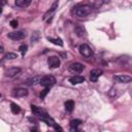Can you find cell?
I'll use <instances>...</instances> for the list:
<instances>
[{
  "label": "cell",
  "instance_id": "cell-1",
  "mask_svg": "<svg viewBox=\"0 0 132 132\" xmlns=\"http://www.w3.org/2000/svg\"><path fill=\"white\" fill-rule=\"evenodd\" d=\"M92 11V7L89 5H77L72 9V13H74L76 16L84 18L90 14Z\"/></svg>",
  "mask_w": 132,
  "mask_h": 132
},
{
  "label": "cell",
  "instance_id": "cell-2",
  "mask_svg": "<svg viewBox=\"0 0 132 132\" xmlns=\"http://www.w3.org/2000/svg\"><path fill=\"white\" fill-rule=\"evenodd\" d=\"M39 84L43 87H51L56 84V78L53 75H44V76L40 77Z\"/></svg>",
  "mask_w": 132,
  "mask_h": 132
},
{
  "label": "cell",
  "instance_id": "cell-3",
  "mask_svg": "<svg viewBox=\"0 0 132 132\" xmlns=\"http://www.w3.org/2000/svg\"><path fill=\"white\" fill-rule=\"evenodd\" d=\"M78 51H79V54H80L81 56L87 57V58H88V57H91V56L93 55V50H92L88 44H85V43H82V44L79 45Z\"/></svg>",
  "mask_w": 132,
  "mask_h": 132
},
{
  "label": "cell",
  "instance_id": "cell-4",
  "mask_svg": "<svg viewBox=\"0 0 132 132\" xmlns=\"http://www.w3.org/2000/svg\"><path fill=\"white\" fill-rule=\"evenodd\" d=\"M85 69V66L81 64V63H78V62H75V63H71L68 67V70L70 72H75V73H79L81 72L82 70Z\"/></svg>",
  "mask_w": 132,
  "mask_h": 132
},
{
  "label": "cell",
  "instance_id": "cell-5",
  "mask_svg": "<svg viewBox=\"0 0 132 132\" xmlns=\"http://www.w3.org/2000/svg\"><path fill=\"white\" fill-rule=\"evenodd\" d=\"M7 36L12 40H21L26 37V33L23 31H13V32L8 33Z\"/></svg>",
  "mask_w": 132,
  "mask_h": 132
},
{
  "label": "cell",
  "instance_id": "cell-6",
  "mask_svg": "<svg viewBox=\"0 0 132 132\" xmlns=\"http://www.w3.org/2000/svg\"><path fill=\"white\" fill-rule=\"evenodd\" d=\"M113 79L118 82H121V84H128L130 81H132V77L129 76V75H125V74H121V75H114L113 76Z\"/></svg>",
  "mask_w": 132,
  "mask_h": 132
},
{
  "label": "cell",
  "instance_id": "cell-7",
  "mask_svg": "<svg viewBox=\"0 0 132 132\" xmlns=\"http://www.w3.org/2000/svg\"><path fill=\"white\" fill-rule=\"evenodd\" d=\"M47 64L51 68H58L60 66V59L57 56H52L47 59Z\"/></svg>",
  "mask_w": 132,
  "mask_h": 132
},
{
  "label": "cell",
  "instance_id": "cell-8",
  "mask_svg": "<svg viewBox=\"0 0 132 132\" xmlns=\"http://www.w3.org/2000/svg\"><path fill=\"white\" fill-rule=\"evenodd\" d=\"M12 95L14 97H25L28 95V90L25 88H16L13 90Z\"/></svg>",
  "mask_w": 132,
  "mask_h": 132
},
{
  "label": "cell",
  "instance_id": "cell-9",
  "mask_svg": "<svg viewBox=\"0 0 132 132\" xmlns=\"http://www.w3.org/2000/svg\"><path fill=\"white\" fill-rule=\"evenodd\" d=\"M102 74V70L101 69H93L91 72H90V80L91 81H96L98 79V77Z\"/></svg>",
  "mask_w": 132,
  "mask_h": 132
},
{
  "label": "cell",
  "instance_id": "cell-10",
  "mask_svg": "<svg viewBox=\"0 0 132 132\" xmlns=\"http://www.w3.org/2000/svg\"><path fill=\"white\" fill-rule=\"evenodd\" d=\"M58 5H59V2H58V0H56V1L53 3V5L51 6V8L44 13V15H43V20H45V19H47L48 16H51V15L54 13V11L58 8Z\"/></svg>",
  "mask_w": 132,
  "mask_h": 132
},
{
  "label": "cell",
  "instance_id": "cell-11",
  "mask_svg": "<svg viewBox=\"0 0 132 132\" xmlns=\"http://www.w3.org/2000/svg\"><path fill=\"white\" fill-rule=\"evenodd\" d=\"M20 71H21V69H20L19 67H11V68H9V69L6 70L5 74H6V76H8V77H13V76L18 75V74L20 73Z\"/></svg>",
  "mask_w": 132,
  "mask_h": 132
},
{
  "label": "cell",
  "instance_id": "cell-12",
  "mask_svg": "<svg viewBox=\"0 0 132 132\" xmlns=\"http://www.w3.org/2000/svg\"><path fill=\"white\" fill-rule=\"evenodd\" d=\"M69 81L72 84V85H77V84H81L85 81V77L81 76V75H74V76H71L69 78Z\"/></svg>",
  "mask_w": 132,
  "mask_h": 132
},
{
  "label": "cell",
  "instance_id": "cell-13",
  "mask_svg": "<svg viewBox=\"0 0 132 132\" xmlns=\"http://www.w3.org/2000/svg\"><path fill=\"white\" fill-rule=\"evenodd\" d=\"M74 105H75V103H74V101H72V100H67V101L64 103L65 109H66L67 111H69V112L73 110V108H74Z\"/></svg>",
  "mask_w": 132,
  "mask_h": 132
},
{
  "label": "cell",
  "instance_id": "cell-14",
  "mask_svg": "<svg viewBox=\"0 0 132 132\" xmlns=\"http://www.w3.org/2000/svg\"><path fill=\"white\" fill-rule=\"evenodd\" d=\"M31 110H32V112L35 114V116H38V117H41V114L44 112L42 109H40L38 106H36V105H31Z\"/></svg>",
  "mask_w": 132,
  "mask_h": 132
},
{
  "label": "cell",
  "instance_id": "cell-15",
  "mask_svg": "<svg viewBox=\"0 0 132 132\" xmlns=\"http://www.w3.org/2000/svg\"><path fill=\"white\" fill-rule=\"evenodd\" d=\"M31 3V0H15V4L20 7H27Z\"/></svg>",
  "mask_w": 132,
  "mask_h": 132
},
{
  "label": "cell",
  "instance_id": "cell-16",
  "mask_svg": "<svg viewBox=\"0 0 132 132\" xmlns=\"http://www.w3.org/2000/svg\"><path fill=\"white\" fill-rule=\"evenodd\" d=\"M74 31H75L76 35L79 36V37H81V36L85 35V29H84L81 26H76V27L74 28Z\"/></svg>",
  "mask_w": 132,
  "mask_h": 132
},
{
  "label": "cell",
  "instance_id": "cell-17",
  "mask_svg": "<svg viewBox=\"0 0 132 132\" xmlns=\"http://www.w3.org/2000/svg\"><path fill=\"white\" fill-rule=\"evenodd\" d=\"M47 39H48L51 42H53L54 44H56V45H59V46H62V45H63V41H62L61 38H53V37H48Z\"/></svg>",
  "mask_w": 132,
  "mask_h": 132
},
{
  "label": "cell",
  "instance_id": "cell-18",
  "mask_svg": "<svg viewBox=\"0 0 132 132\" xmlns=\"http://www.w3.org/2000/svg\"><path fill=\"white\" fill-rule=\"evenodd\" d=\"M10 109H11V111L13 113H20L21 112V107L15 103H11L10 104Z\"/></svg>",
  "mask_w": 132,
  "mask_h": 132
},
{
  "label": "cell",
  "instance_id": "cell-19",
  "mask_svg": "<svg viewBox=\"0 0 132 132\" xmlns=\"http://www.w3.org/2000/svg\"><path fill=\"white\" fill-rule=\"evenodd\" d=\"M79 124H81V121H80V120H77V119L72 120V121L70 122V126H71V128H77V126H78Z\"/></svg>",
  "mask_w": 132,
  "mask_h": 132
},
{
  "label": "cell",
  "instance_id": "cell-20",
  "mask_svg": "<svg viewBox=\"0 0 132 132\" xmlns=\"http://www.w3.org/2000/svg\"><path fill=\"white\" fill-rule=\"evenodd\" d=\"M4 58H5L6 60H12V59L18 58V56H16L14 53H7V54L4 56Z\"/></svg>",
  "mask_w": 132,
  "mask_h": 132
},
{
  "label": "cell",
  "instance_id": "cell-21",
  "mask_svg": "<svg viewBox=\"0 0 132 132\" xmlns=\"http://www.w3.org/2000/svg\"><path fill=\"white\" fill-rule=\"evenodd\" d=\"M39 80H40V77H32V78L27 80V84L28 85H34L36 82H39Z\"/></svg>",
  "mask_w": 132,
  "mask_h": 132
},
{
  "label": "cell",
  "instance_id": "cell-22",
  "mask_svg": "<svg viewBox=\"0 0 132 132\" xmlns=\"http://www.w3.org/2000/svg\"><path fill=\"white\" fill-rule=\"evenodd\" d=\"M27 48H28V46H27L26 44H23V45H21V46L19 47V50H20L22 56H25V54L27 53Z\"/></svg>",
  "mask_w": 132,
  "mask_h": 132
},
{
  "label": "cell",
  "instance_id": "cell-23",
  "mask_svg": "<svg viewBox=\"0 0 132 132\" xmlns=\"http://www.w3.org/2000/svg\"><path fill=\"white\" fill-rule=\"evenodd\" d=\"M48 91H50V87H45V89L40 93V98H41V99H43V98L45 97V95L48 93Z\"/></svg>",
  "mask_w": 132,
  "mask_h": 132
},
{
  "label": "cell",
  "instance_id": "cell-24",
  "mask_svg": "<svg viewBox=\"0 0 132 132\" xmlns=\"http://www.w3.org/2000/svg\"><path fill=\"white\" fill-rule=\"evenodd\" d=\"M10 26L12 28H16L18 27V21L16 20H11L10 21Z\"/></svg>",
  "mask_w": 132,
  "mask_h": 132
},
{
  "label": "cell",
  "instance_id": "cell-25",
  "mask_svg": "<svg viewBox=\"0 0 132 132\" xmlns=\"http://www.w3.org/2000/svg\"><path fill=\"white\" fill-rule=\"evenodd\" d=\"M54 128H55V130H57V131H63V129H62L59 125H57V124L54 125Z\"/></svg>",
  "mask_w": 132,
  "mask_h": 132
}]
</instances>
